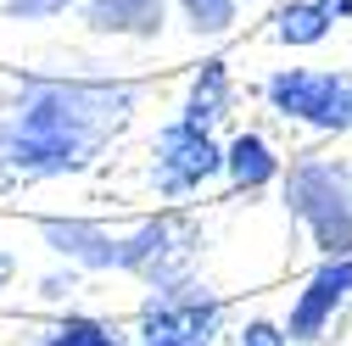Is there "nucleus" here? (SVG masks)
Returning a JSON list of instances; mask_svg holds the SVG:
<instances>
[{
    "instance_id": "f257e3e1",
    "label": "nucleus",
    "mask_w": 352,
    "mask_h": 346,
    "mask_svg": "<svg viewBox=\"0 0 352 346\" xmlns=\"http://www.w3.org/2000/svg\"><path fill=\"white\" fill-rule=\"evenodd\" d=\"M140 112V84L112 73H17L0 90V190L73 179Z\"/></svg>"
},
{
    "instance_id": "f03ea898",
    "label": "nucleus",
    "mask_w": 352,
    "mask_h": 346,
    "mask_svg": "<svg viewBox=\"0 0 352 346\" xmlns=\"http://www.w3.org/2000/svg\"><path fill=\"white\" fill-rule=\"evenodd\" d=\"M280 196L319 257H352V168L341 157H291Z\"/></svg>"
},
{
    "instance_id": "7ed1b4c3",
    "label": "nucleus",
    "mask_w": 352,
    "mask_h": 346,
    "mask_svg": "<svg viewBox=\"0 0 352 346\" xmlns=\"http://www.w3.org/2000/svg\"><path fill=\"white\" fill-rule=\"evenodd\" d=\"M263 106L307 135H352V73L346 67H274L257 84Z\"/></svg>"
},
{
    "instance_id": "20e7f679",
    "label": "nucleus",
    "mask_w": 352,
    "mask_h": 346,
    "mask_svg": "<svg viewBox=\"0 0 352 346\" xmlns=\"http://www.w3.org/2000/svg\"><path fill=\"white\" fill-rule=\"evenodd\" d=\"M201 246H207L201 218H190L185 207H168L157 218H140L135 229H123V274L151 290L185 285V279H196Z\"/></svg>"
},
{
    "instance_id": "39448f33",
    "label": "nucleus",
    "mask_w": 352,
    "mask_h": 346,
    "mask_svg": "<svg viewBox=\"0 0 352 346\" xmlns=\"http://www.w3.org/2000/svg\"><path fill=\"white\" fill-rule=\"evenodd\" d=\"M218 179H224V140H218V128H196L185 117H168L151 135L146 185L157 190V201H190Z\"/></svg>"
},
{
    "instance_id": "423d86ee",
    "label": "nucleus",
    "mask_w": 352,
    "mask_h": 346,
    "mask_svg": "<svg viewBox=\"0 0 352 346\" xmlns=\"http://www.w3.org/2000/svg\"><path fill=\"white\" fill-rule=\"evenodd\" d=\"M224 319H230V301L196 279H185V285L146 296L135 341L140 346H218L224 341Z\"/></svg>"
},
{
    "instance_id": "0eeeda50",
    "label": "nucleus",
    "mask_w": 352,
    "mask_h": 346,
    "mask_svg": "<svg viewBox=\"0 0 352 346\" xmlns=\"http://www.w3.org/2000/svg\"><path fill=\"white\" fill-rule=\"evenodd\" d=\"M352 308V257H319V268L302 279L285 308V335L296 346H319Z\"/></svg>"
},
{
    "instance_id": "6e6552de",
    "label": "nucleus",
    "mask_w": 352,
    "mask_h": 346,
    "mask_svg": "<svg viewBox=\"0 0 352 346\" xmlns=\"http://www.w3.org/2000/svg\"><path fill=\"white\" fill-rule=\"evenodd\" d=\"M34 229L56 263H73L84 274H123V229L101 218H39Z\"/></svg>"
},
{
    "instance_id": "1a4fd4ad",
    "label": "nucleus",
    "mask_w": 352,
    "mask_h": 346,
    "mask_svg": "<svg viewBox=\"0 0 352 346\" xmlns=\"http://www.w3.org/2000/svg\"><path fill=\"white\" fill-rule=\"evenodd\" d=\"M280 179H285V151L263 128H235L224 140V185H230V196H263Z\"/></svg>"
},
{
    "instance_id": "9d476101",
    "label": "nucleus",
    "mask_w": 352,
    "mask_h": 346,
    "mask_svg": "<svg viewBox=\"0 0 352 346\" xmlns=\"http://www.w3.org/2000/svg\"><path fill=\"white\" fill-rule=\"evenodd\" d=\"M173 0H78V23L96 39H157Z\"/></svg>"
},
{
    "instance_id": "9b49d317",
    "label": "nucleus",
    "mask_w": 352,
    "mask_h": 346,
    "mask_svg": "<svg viewBox=\"0 0 352 346\" xmlns=\"http://www.w3.org/2000/svg\"><path fill=\"white\" fill-rule=\"evenodd\" d=\"M235 112V78H230V62L224 56H201L185 78V95H179V112L173 117H185L196 128H218Z\"/></svg>"
},
{
    "instance_id": "f8f14e48",
    "label": "nucleus",
    "mask_w": 352,
    "mask_h": 346,
    "mask_svg": "<svg viewBox=\"0 0 352 346\" xmlns=\"http://www.w3.org/2000/svg\"><path fill=\"white\" fill-rule=\"evenodd\" d=\"M330 28H336V12H330V0H285V6L274 12V45H285V51H314V45H324L330 39Z\"/></svg>"
},
{
    "instance_id": "ddd939ff",
    "label": "nucleus",
    "mask_w": 352,
    "mask_h": 346,
    "mask_svg": "<svg viewBox=\"0 0 352 346\" xmlns=\"http://www.w3.org/2000/svg\"><path fill=\"white\" fill-rule=\"evenodd\" d=\"M241 0H173V17L190 39H230L241 28Z\"/></svg>"
},
{
    "instance_id": "4468645a",
    "label": "nucleus",
    "mask_w": 352,
    "mask_h": 346,
    "mask_svg": "<svg viewBox=\"0 0 352 346\" xmlns=\"http://www.w3.org/2000/svg\"><path fill=\"white\" fill-rule=\"evenodd\" d=\"M34 346H129V335L112 319H96V313H62Z\"/></svg>"
},
{
    "instance_id": "2eb2a0df",
    "label": "nucleus",
    "mask_w": 352,
    "mask_h": 346,
    "mask_svg": "<svg viewBox=\"0 0 352 346\" xmlns=\"http://www.w3.org/2000/svg\"><path fill=\"white\" fill-rule=\"evenodd\" d=\"M230 346H296L285 335V319H269V313H252L246 324L230 330Z\"/></svg>"
},
{
    "instance_id": "dca6fc26",
    "label": "nucleus",
    "mask_w": 352,
    "mask_h": 346,
    "mask_svg": "<svg viewBox=\"0 0 352 346\" xmlns=\"http://www.w3.org/2000/svg\"><path fill=\"white\" fill-rule=\"evenodd\" d=\"M67 12H78V0H0L6 23H56Z\"/></svg>"
},
{
    "instance_id": "f3484780",
    "label": "nucleus",
    "mask_w": 352,
    "mask_h": 346,
    "mask_svg": "<svg viewBox=\"0 0 352 346\" xmlns=\"http://www.w3.org/2000/svg\"><path fill=\"white\" fill-rule=\"evenodd\" d=\"M78 279H84V268L62 263V268H51V274H39V279H34V290H39V301H67V296L78 290Z\"/></svg>"
},
{
    "instance_id": "a211bd4d",
    "label": "nucleus",
    "mask_w": 352,
    "mask_h": 346,
    "mask_svg": "<svg viewBox=\"0 0 352 346\" xmlns=\"http://www.w3.org/2000/svg\"><path fill=\"white\" fill-rule=\"evenodd\" d=\"M12 285H17V251L0 246V290H12Z\"/></svg>"
},
{
    "instance_id": "6ab92c4d",
    "label": "nucleus",
    "mask_w": 352,
    "mask_h": 346,
    "mask_svg": "<svg viewBox=\"0 0 352 346\" xmlns=\"http://www.w3.org/2000/svg\"><path fill=\"white\" fill-rule=\"evenodd\" d=\"M241 6H263V0H241Z\"/></svg>"
}]
</instances>
